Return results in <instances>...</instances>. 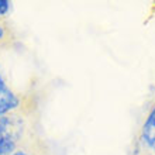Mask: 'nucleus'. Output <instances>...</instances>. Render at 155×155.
Returning <instances> with one entry per match:
<instances>
[{
    "label": "nucleus",
    "mask_w": 155,
    "mask_h": 155,
    "mask_svg": "<svg viewBox=\"0 0 155 155\" xmlns=\"http://www.w3.org/2000/svg\"><path fill=\"white\" fill-rule=\"evenodd\" d=\"M18 103H20L18 97L8 89L0 75V117L6 116V113H8L13 109H16Z\"/></svg>",
    "instance_id": "obj_1"
},
{
    "label": "nucleus",
    "mask_w": 155,
    "mask_h": 155,
    "mask_svg": "<svg viewBox=\"0 0 155 155\" xmlns=\"http://www.w3.org/2000/svg\"><path fill=\"white\" fill-rule=\"evenodd\" d=\"M143 141L148 148L155 151V106L150 111L147 120L143 126Z\"/></svg>",
    "instance_id": "obj_2"
},
{
    "label": "nucleus",
    "mask_w": 155,
    "mask_h": 155,
    "mask_svg": "<svg viewBox=\"0 0 155 155\" xmlns=\"http://www.w3.org/2000/svg\"><path fill=\"white\" fill-rule=\"evenodd\" d=\"M8 10H10V2H7V0H0V16L7 14Z\"/></svg>",
    "instance_id": "obj_3"
},
{
    "label": "nucleus",
    "mask_w": 155,
    "mask_h": 155,
    "mask_svg": "<svg viewBox=\"0 0 155 155\" xmlns=\"http://www.w3.org/2000/svg\"><path fill=\"white\" fill-rule=\"evenodd\" d=\"M10 155H28L25 151H16V152H12Z\"/></svg>",
    "instance_id": "obj_4"
},
{
    "label": "nucleus",
    "mask_w": 155,
    "mask_h": 155,
    "mask_svg": "<svg viewBox=\"0 0 155 155\" xmlns=\"http://www.w3.org/2000/svg\"><path fill=\"white\" fill-rule=\"evenodd\" d=\"M3 35H4V30H3V27L0 25V38H3Z\"/></svg>",
    "instance_id": "obj_5"
}]
</instances>
